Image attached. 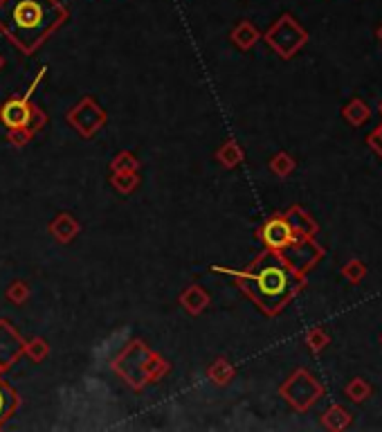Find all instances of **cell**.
I'll list each match as a JSON object with an SVG mask.
<instances>
[{
  "instance_id": "cell-1",
  "label": "cell",
  "mask_w": 382,
  "mask_h": 432,
  "mask_svg": "<svg viewBox=\"0 0 382 432\" xmlns=\"http://www.w3.org/2000/svg\"><path fill=\"white\" fill-rule=\"evenodd\" d=\"M243 282L261 311L274 316L304 288V275L295 272L276 250H268L243 275Z\"/></svg>"
},
{
  "instance_id": "cell-2",
  "label": "cell",
  "mask_w": 382,
  "mask_h": 432,
  "mask_svg": "<svg viewBox=\"0 0 382 432\" xmlns=\"http://www.w3.org/2000/svg\"><path fill=\"white\" fill-rule=\"evenodd\" d=\"M63 21L65 9L59 0H3L0 3V30L28 52Z\"/></svg>"
},
{
  "instance_id": "cell-3",
  "label": "cell",
  "mask_w": 382,
  "mask_h": 432,
  "mask_svg": "<svg viewBox=\"0 0 382 432\" xmlns=\"http://www.w3.org/2000/svg\"><path fill=\"white\" fill-rule=\"evenodd\" d=\"M281 394L295 410L306 412L324 397V385L310 372L299 370L288 378V383L281 387Z\"/></svg>"
},
{
  "instance_id": "cell-4",
  "label": "cell",
  "mask_w": 382,
  "mask_h": 432,
  "mask_svg": "<svg viewBox=\"0 0 382 432\" xmlns=\"http://www.w3.org/2000/svg\"><path fill=\"white\" fill-rule=\"evenodd\" d=\"M266 41L279 52L283 59H291L295 52H299L308 41V32L301 28V25L291 16L283 14L279 21L272 25V30L268 32Z\"/></svg>"
},
{
  "instance_id": "cell-5",
  "label": "cell",
  "mask_w": 382,
  "mask_h": 432,
  "mask_svg": "<svg viewBox=\"0 0 382 432\" xmlns=\"http://www.w3.org/2000/svg\"><path fill=\"white\" fill-rule=\"evenodd\" d=\"M279 255L286 259V264L291 266L295 272L306 275L315 264H320L324 257V248L315 241V239H306V237H297L288 243L283 250H279Z\"/></svg>"
},
{
  "instance_id": "cell-6",
  "label": "cell",
  "mask_w": 382,
  "mask_h": 432,
  "mask_svg": "<svg viewBox=\"0 0 382 432\" xmlns=\"http://www.w3.org/2000/svg\"><path fill=\"white\" fill-rule=\"evenodd\" d=\"M261 239L266 241L268 250H283V248L295 239V232L288 223L286 216H272L266 226L261 228Z\"/></svg>"
},
{
  "instance_id": "cell-7",
  "label": "cell",
  "mask_w": 382,
  "mask_h": 432,
  "mask_svg": "<svg viewBox=\"0 0 382 432\" xmlns=\"http://www.w3.org/2000/svg\"><path fill=\"white\" fill-rule=\"evenodd\" d=\"M288 223H291L293 232L297 234V237H306V239H315L318 237V232H320V226H318V221H315L306 209H301V207H291L288 209Z\"/></svg>"
},
{
  "instance_id": "cell-8",
  "label": "cell",
  "mask_w": 382,
  "mask_h": 432,
  "mask_svg": "<svg viewBox=\"0 0 382 432\" xmlns=\"http://www.w3.org/2000/svg\"><path fill=\"white\" fill-rule=\"evenodd\" d=\"M353 423V414L344 408V405H331L324 414H322V426L326 430L342 432Z\"/></svg>"
},
{
  "instance_id": "cell-9",
  "label": "cell",
  "mask_w": 382,
  "mask_h": 432,
  "mask_svg": "<svg viewBox=\"0 0 382 432\" xmlns=\"http://www.w3.org/2000/svg\"><path fill=\"white\" fill-rule=\"evenodd\" d=\"M28 120H30V109L25 101H9L3 109V122L9 128H21L28 124Z\"/></svg>"
},
{
  "instance_id": "cell-10",
  "label": "cell",
  "mask_w": 382,
  "mask_h": 432,
  "mask_svg": "<svg viewBox=\"0 0 382 432\" xmlns=\"http://www.w3.org/2000/svg\"><path fill=\"white\" fill-rule=\"evenodd\" d=\"M342 117L351 124V126H362L369 117H371V109L366 106L364 99L353 97L344 109H342Z\"/></svg>"
},
{
  "instance_id": "cell-11",
  "label": "cell",
  "mask_w": 382,
  "mask_h": 432,
  "mask_svg": "<svg viewBox=\"0 0 382 432\" xmlns=\"http://www.w3.org/2000/svg\"><path fill=\"white\" fill-rule=\"evenodd\" d=\"M371 392H373L371 385H369L364 378H353V381H349L347 387H344L347 399L353 401V403H364L369 397H371Z\"/></svg>"
},
{
  "instance_id": "cell-12",
  "label": "cell",
  "mask_w": 382,
  "mask_h": 432,
  "mask_svg": "<svg viewBox=\"0 0 382 432\" xmlns=\"http://www.w3.org/2000/svg\"><path fill=\"white\" fill-rule=\"evenodd\" d=\"M342 275H344V279L351 282V284H360L364 277H366V266L364 261L360 259H351L347 261L344 266H342Z\"/></svg>"
},
{
  "instance_id": "cell-13",
  "label": "cell",
  "mask_w": 382,
  "mask_h": 432,
  "mask_svg": "<svg viewBox=\"0 0 382 432\" xmlns=\"http://www.w3.org/2000/svg\"><path fill=\"white\" fill-rule=\"evenodd\" d=\"M331 343V338H328V333L322 329V326H315V329H310L306 333V345L313 353H320L326 349V345Z\"/></svg>"
},
{
  "instance_id": "cell-14",
  "label": "cell",
  "mask_w": 382,
  "mask_h": 432,
  "mask_svg": "<svg viewBox=\"0 0 382 432\" xmlns=\"http://www.w3.org/2000/svg\"><path fill=\"white\" fill-rule=\"evenodd\" d=\"M257 38H259V34H257V30L249 23H243L241 28L234 32V41L239 43V45H243V48H249L257 41Z\"/></svg>"
},
{
  "instance_id": "cell-15",
  "label": "cell",
  "mask_w": 382,
  "mask_h": 432,
  "mask_svg": "<svg viewBox=\"0 0 382 432\" xmlns=\"http://www.w3.org/2000/svg\"><path fill=\"white\" fill-rule=\"evenodd\" d=\"M295 169V160L291 158L288 153H279L276 158L272 160V172L279 174V176H288Z\"/></svg>"
},
{
  "instance_id": "cell-16",
  "label": "cell",
  "mask_w": 382,
  "mask_h": 432,
  "mask_svg": "<svg viewBox=\"0 0 382 432\" xmlns=\"http://www.w3.org/2000/svg\"><path fill=\"white\" fill-rule=\"evenodd\" d=\"M366 144L371 147V151H376L380 158H382V124L378 128H373L371 133L366 135Z\"/></svg>"
},
{
  "instance_id": "cell-17",
  "label": "cell",
  "mask_w": 382,
  "mask_h": 432,
  "mask_svg": "<svg viewBox=\"0 0 382 432\" xmlns=\"http://www.w3.org/2000/svg\"><path fill=\"white\" fill-rule=\"evenodd\" d=\"M11 405H14V399H11V392H7L5 387H0V419H3L9 410Z\"/></svg>"
},
{
  "instance_id": "cell-18",
  "label": "cell",
  "mask_w": 382,
  "mask_h": 432,
  "mask_svg": "<svg viewBox=\"0 0 382 432\" xmlns=\"http://www.w3.org/2000/svg\"><path fill=\"white\" fill-rule=\"evenodd\" d=\"M376 38H378V41L382 43V25H380V28L376 30Z\"/></svg>"
},
{
  "instance_id": "cell-19",
  "label": "cell",
  "mask_w": 382,
  "mask_h": 432,
  "mask_svg": "<svg viewBox=\"0 0 382 432\" xmlns=\"http://www.w3.org/2000/svg\"><path fill=\"white\" fill-rule=\"evenodd\" d=\"M378 111H380V115H382V99H380V104H378Z\"/></svg>"
},
{
  "instance_id": "cell-20",
  "label": "cell",
  "mask_w": 382,
  "mask_h": 432,
  "mask_svg": "<svg viewBox=\"0 0 382 432\" xmlns=\"http://www.w3.org/2000/svg\"><path fill=\"white\" fill-rule=\"evenodd\" d=\"M380 345H382V336H380Z\"/></svg>"
}]
</instances>
